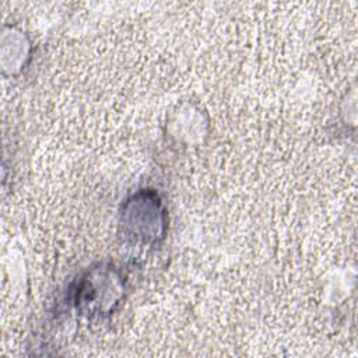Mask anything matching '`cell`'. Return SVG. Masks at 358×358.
Returning <instances> with one entry per match:
<instances>
[{"instance_id": "obj_1", "label": "cell", "mask_w": 358, "mask_h": 358, "mask_svg": "<svg viewBox=\"0 0 358 358\" xmlns=\"http://www.w3.org/2000/svg\"><path fill=\"white\" fill-rule=\"evenodd\" d=\"M129 221L126 225L130 227V234H137L138 238L155 241L164 235L165 229V214L159 199L155 194L140 193L131 197L127 203Z\"/></svg>"}]
</instances>
